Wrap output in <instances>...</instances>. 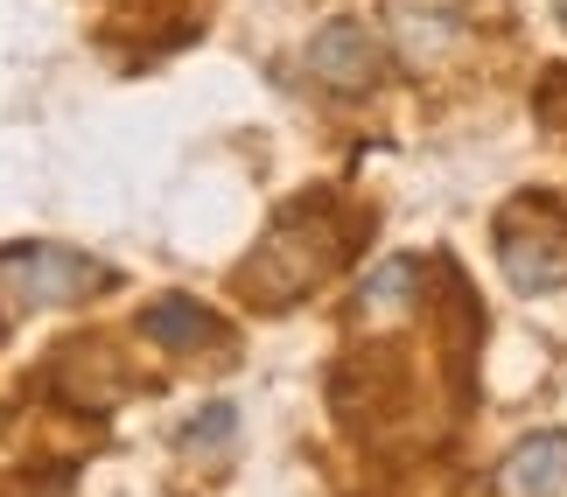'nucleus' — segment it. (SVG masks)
Here are the masks:
<instances>
[{
  "label": "nucleus",
  "instance_id": "obj_1",
  "mask_svg": "<svg viewBox=\"0 0 567 497\" xmlns=\"http://www.w3.org/2000/svg\"><path fill=\"white\" fill-rule=\"evenodd\" d=\"M337 267H343L337 225L322 218V210L295 204V210H280L267 225V239H259L252 259L238 267V294H246L252 309H295V301L316 294Z\"/></svg>",
  "mask_w": 567,
  "mask_h": 497
},
{
  "label": "nucleus",
  "instance_id": "obj_2",
  "mask_svg": "<svg viewBox=\"0 0 567 497\" xmlns=\"http://www.w3.org/2000/svg\"><path fill=\"white\" fill-rule=\"evenodd\" d=\"M113 267H99L92 252L71 246H0V315H29V309H78L113 288Z\"/></svg>",
  "mask_w": 567,
  "mask_h": 497
},
{
  "label": "nucleus",
  "instance_id": "obj_3",
  "mask_svg": "<svg viewBox=\"0 0 567 497\" xmlns=\"http://www.w3.org/2000/svg\"><path fill=\"white\" fill-rule=\"evenodd\" d=\"M497 267L518 294L567 288V225L539 197H518V210L497 218Z\"/></svg>",
  "mask_w": 567,
  "mask_h": 497
},
{
  "label": "nucleus",
  "instance_id": "obj_4",
  "mask_svg": "<svg viewBox=\"0 0 567 497\" xmlns=\"http://www.w3.org/2000/svg\"><path fill=\"white\" fill-rule=\"evenodd\" d=\"M379 35L364 29V21H322V29L309 35V77H322L330 92L358 99L379 84Z\"/></svg>",
  "mask_w": 567,
  "mask_h": 497
},
{
  "label": "nucleus",
  "instance_id": "obj_5",
  "mask_svg": "<svg viewBox=\"0 0 567 497\" xmlns=\"http://www.w3.org/2000/svg\"><path fill=\"white\" fill-rule=\"evenodd\" d=\"M385 35L406 63H442L463 35V8L455 0H385Z\"/></svg>",
  "mask_w": 567,
  "mask_h": 497
},
{
  "label": "nucleus",
  "instance_id": "obj_6",
  "mask_svg": "<svg viewBox=\"0 0 567 497\" xmlns=\"http://www.w3.org/2000/svg\"><path fill=\"white\" fill-rule=\"evenodd\" d=\"M567 484V427H547V435H526L505 463L491 469L497 497H560Z\"/></svg>",
  "mask_w": 567,
  "mask_h": 497
},
{
  "label": "nucleus",
  "instance_id": "obj_7",
  "mask_svg": "<svg viewBox=\"0 0 567 497\" xmlns=\"http://www.w3.org/2000/svg\"><path fill=\"white\" fill-rule=\"evenodd\" d=\"M141 336H147V343H162V351H210V343H225L217 315H210L196 294H162L155 309L141 315Z\"/></svg>",
  "mask_w": 567,
  "mask_h": 497
},
{
  "label": "nucleus",
  "instance_id": "obj_8",
  "mask_svg": "<svg viewBox=\"0 0 567 497\" xmlns=\"http://www.w3.org/2000/svg\"><path fill=\"white\" fill-rule=\"evenodd\" d=\"M413 301H421V259H413V252H392V259H379V267L364 273V288H358V315H372V322H400V315H413Z\"/></svg>",
  "mask_w": 567,
  "mask_h": 497
},
{
  "label": "nucleus",
  "instance_id": "obj_9",
  "mask_svg": "<svg viewBox=\"0 0 567 497\" xmlns=\"http://www.w3.org/2000/svg\"><path fill=\"white\" fill-rule=\"evenodd\" d=\"M231 435H238V406L231 400H210L204 414H189L183 448H189V456H217V448H231Z\"/></svg>",
  "mask_w": 567,
  "mask_h": 497
},
{
  "label": "nucleus",
  "instance_id": "obj_10",
  "mask_svg": "<svg viewBox=\"0 0 567 497\" xmlns=\"http://www.w3.org/2000/svg\"><path fill=\"white\" fill-rule=\"evenodd\" d=\"M554 8H560V21H567V0H554Z\"/></svg>",
  "mask_w": 567,
  "mask_h": 497
}]
</instances>
